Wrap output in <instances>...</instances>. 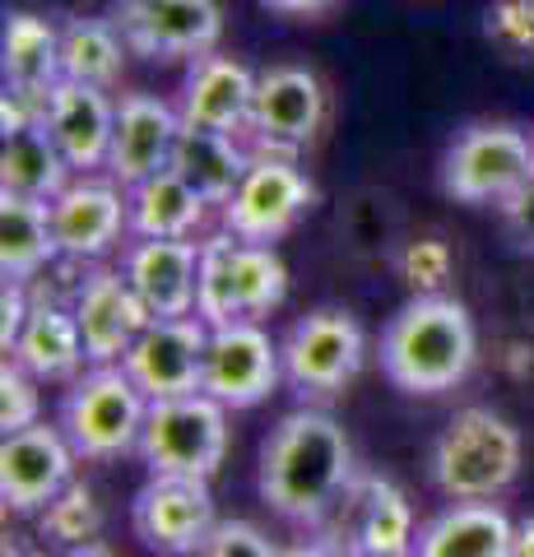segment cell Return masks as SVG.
Listing matches in <instances>:
<instances>
[{"label": "cell", "instance_id": "7", "mask_svg": "<svg viewBox=\"0 0 534 557\" xmlns=\"http://www.w3.org/2000/svg\"><path fill=\"white\" fill-rule=\"evenodd\" d=\"M534 182V135L507 121H474L464 126L442 159V190L456 205H497Z\"/></svg>", "mask_w": 534, "mask_h": 557}, {"label": "cell", "instance_id": "24", "mask_svg": "<svg viewBox=\"0 0 534 557\" xmlns=\"http://www.w3.org/2000/svg\"><path fill=\"white\" fill-rule=\"evenodd\" d=\"M0 75H5V89L42 102L61 79V28L47 14L10 10L0 28Z\"/></svg>", "mask_w": 534, "mask_h": 557}, {"label": "cell", "instance_id": "15", "mask_svg": "<svg viewBox=\"0 0 534 557\" xmlns=\"http://www.w3.org/2000/svg\"><path fill=\"white\" fill-rule=\"evenodd\" d=\"M204 344H210V325L200 317H153L122 368L149 399L196 395L204 386Z\"/></svg>", "mask_w": 534, "mask_h": 557}, {"label": "cell", "instance_id": "6", "mask_svg": "<svg viewBox=\"0 0 534 557\" xmlns=\"http://www.w3.org/2000/svg\"><path fill=\"white\" fill-rule=\"evenodd\" d=\"M149 395L126 376L122 362L89 368L61 395V432L79 460H116L140 446Z\"/></svg>", "mask_w": 534, "mask_h": 557}, {"label": "cell", "instance_id": "31", "mask_svg": "<svg viewBox=\"0 0 534 557\" xmlns=\"http://www.w3.org/2000/svg\"><path fill=\"white\" fill-rule=\"evenodd\" d=\"M38 530L47 544H57L65 553H75L84 544H98V530H102V507L94 497V487L71 483L61 497H51L47 507L38 511Z\"/></svg>", "mask_w": 534, "mask_h": 557}, {"label": "cell", "instance_id": "16", "mask_svg": "<svg viewBox=\"0 0 534 557\" xmlns=\"http://www.w3.org/2000/svg\"><path fill=\"white\" fill-rule=\"evenodd\" d=\"M75 446L61 423H33L24 432H5L0 446V502L14 516L42 511L51 497H61L75 483Z\"/></svg>", "mask_w": 534, "mask_h": 557}, {"label": "cell", "instance_id": "18", "mask_svg": "<svg viewBox=\"0 0 534 557\" xmlns=\"http://www.w3.org/2000/svg\"><path fill=\"white\" fill-rule=\"evenodd\" d=\"M51 228H57L61 260L94 265V260H102L122 242V233H131L126 186L112 177H94V172L89 177H75L51 200Z\"/></svg>", "mask_w": 534, "mask_h": 557}, {"label": "cell", "instance_id": "17", "mask_svg": "<svg viewBox=\"0 0 534 557\" xmlns=\"http://www.w3.org/2000/svg\"><path fill=\"white\" fill-rule=\"evenodd\" d=\"M71 311L79 321L84 335V354H89V368H108V362H122L131 354V344L145 335V325L153 321V311L145 307V298L131 288V278L122 270L94 265L89 274L75 284Z\"/></svg>", "mask_w": 534, "mask_h": 557}, {"label": "cell", "instance_id": "36", "mask_svg": "<svg viewBox=\"0 0 534 557\" xmlns=\"http://www.w3.org/2000/svg\"><path fill=\"white\" fill-rule=\"evenodd\" d=\"M28 311H33L28 284H10V278H5V288H0V348H5V354L14 348V339H20Z\"/></svg>", "mask_w": 534, "mask_h": 557}, {"label": "cell", "instance_id": "3", "mask_svg": "<svg viewBox=\"0 0 534 557\" xmlns=\"http://www.w3.org/2000/svg\"><path fill=\"white\" fill-rule=\"evenodd\" d=\"M521 474V432L484 405L460 409L427 450V479L451 502H493Z\"/></svg>", "mask_w": 534, "mask_h": 557}, {"label": "cell", "instance_id": "19", "mask_svg": "<svg viewBox=\"0 0 534 557\" xmlns=\"http://www.w3.org/2000/svg\"><path fill=\"white\" fill-rule=\"evenodd\" d=\"M42 131L51 135V145L61 149V159L71 163V172L89 177V172L108 168L112 153V131H116V102L108 89L79 79H57L42 98Z\"/></svg>", "mask_w": 534, "mask_h": 557}, {"label": "cell", "instance_id": "32", "mask_svg": "<svg viewBox=\"0 0 534 557\" xmlns=\"http://www.w3.org/2000/svg\"><path fill=\"white\" fill-rule=\"evenodd\" d=\"M484 38L511 61H534V0H497L484 20Z\"/></svg>", "mask_w": 534, "mask_h": 557}, {"label": "cell", "instance_id": "5", "mask_svg": "<svg viewBox=\"0 0 534 557\" xmlns=\"http://www.w3.org/2000/svg\"><path fill=\"white\" fill-rule=\"evenodd\" d=\"M135 456L145 460L149 474L210 483L223 456H228V405H219L204 391L177 399H149V418Z\"/></svg>", "mask_w": 534, "mask_h": 557}, {"label": "cell", "instance_id": "28", "mask_svg": "<svg viewBox=\"0 0 534 557\" xmlns=\"http://www.w3.org/2000/svg\"><path fill=\"white\" fill-rule=\"evenodd\" d=\"M131 47L112 14H79L61 24V79H79L94 89H112L126 70Z\"/></svg>", "mask_w": 534, "mask_h": 557}, {"label": "cell", "instance_id": "8", "mask_svg": "<svg viewBox=\"0 0 534 557\" xmlns=\"http://www.w3.org/2000/svg\"><path fill=\"white\" fill-rule=\"evenodd\" d=\"M280 358H284V381L302 399H331L363 372L368 335L353 311L316 307L302 321H293V330L280 344Z\"/></svg>", "mask_w": 534, "mask_h": 557}, {"label": "cell", "instance_id": "33", "mask_svg": "<svg viewBox=\"0 0 534 557\" xmlns=\"http://www.w3.org/2000/svg\"><path fill=\"white\" fill-rule=\"evenodd\" d=\"M42 381L24 372L14 358H5V368H0V428L5 432H24L33 423H42V395H38Z\"/></svg>", "mask_w": 534, "mask_h": 557}, {"label": "cell", "instance_id": "11", "mask_svg": "<svg viewBox=\"0 0 534 557\" xmlns=\"http://www.w3.org/2000/svg\"><path fill=\"white\" fill-rule=\"evenodd\" d=\"M108 14L145 61H196L223 38L219 0H112Z\"/></svg>", "mask_w": 534, "mask_h": 557}, {"label": "cell", "instance_id": "21", "mask_svg": "<svg viewBox=\"0 0 534 557\" xmlns=\"http://www.w3.org/2000/svg\"><path fill=\"white\" fill-rule=\"evenodd\" d=\"M256 70L247 61L228 57V51H204L186 65L182 79V126H200V131H223V135H243L251 121V102H256Z\"/></svg>", "mask_w": 534, "mask_h": 557}, {"label": "cell", "instance_id": "4", "mask_svg": "<svg viewBox=\"0 0 534 557\" xmlns=\"http://www.w3.org/2000/svg\"><path fill=\"white\" fill-rule=\"evenodd\" d=\"M288 298V270L265 242H243L228 228L200 242L196 317L204 325L265 321Z\"/></svg>", "mask_w": 534, "mask_h": 557}, {"label": "cell", "instance_id": "26", "mask_svg": "<svg viewBox=\"0 0 534 557\" xmlns=\"http://www.w3.org/2000/svg\"><path fill=\"white\" fill-rule=\"evenodd\" d=\"M177 177L204 196L210 205H228L233 190L243 186L247 168H251V149L243 145L237 135H223V131H200V126H182L177 135V149H172V163H167Z\"/></svg>", "mask_w": 534, "mask_h": 557}, {"label": "cell", "instance_id": "39", "mask_svg": "<svg viewBox=\"0 0 534 557\" xmlns=\"http://www.w3.org/2000/svg\"><path fill=\"white\" fill-rule=\"evenodd\" d=\"M280 557H344L335 544H325V539H302V544H293L284 548Z\"/></svg>", "mask_w": 534, "mask_h": 557}, {"label": "cell", "instance_id": "9", "mask_svg": "<svg viewBox=\"0 0 534 557\" xmlns=\"http://www.w3.org/2000/svg\"><path fill=\"white\" fill-rule=\"evenodd\" d=\"M316 534L344 557H413V544H419L409 497L376 474H353L349 493L321 520Z\"/></svg>", "mask_w": 534, "mask_h": 557}, {"label": "cell", "instance_id": "42", "mask_svg": "<svg viewBox=\"0 0 534 557\" xmlns=\"http://www.w3.org/2000/svg\"><path fill=\"white\" fill-rule=\"evenodd\" d=\"M71 557H116L112 548H102V544H84V548H75Z\"/></svg>", "mask_w": 534, "mask_h": 557}, {"label": "cell", "instance_id": "23", "mask_svg": "<svg viewBox=\"0 0 534 557\" xmlns=\"http://www.w3.org/2000/svg\"><path fill=\"white\" fill-rule=\"evenodd\" d=\"M516 520L493 502H451L419 530L413 557H511Z\"/></svg>", "mask_w": 534, "mask_h": 557}, {"label": "cell", "instance_id": "10", "mask_svg": "<svg viewBox=\"0 0 534 557\" xmlns=\"http://www.w3.org/2000/svg\"><path fill=\"white\" fill-rule=\"evenodd\" d=\"M316 205L312 177L298 168V159H274V153H251V168L233 200L219 209L223 228L243 242H265L274 247L284 233L298 228V219Z\"/></svg>", "mask_w": 534, "mask_h": 557}, {"label": "cell", "instance_id": "37", "mask_svg": "<svg viewBox=\"0 0 534 557\" xmlns=\"http://www.w3.org/2000/svg\"><path fill=\"white\" fill-rule=\"evenodd\" d=\"M502 214H507L511 237L521 242V247L534 256V182L521 190V196H511V200L502 205Z\"/></svg>", "mask_w": 534, "mask_h": 557}, {"label": "cell", "instance_id": "41", "mask_svg": "<svg viewBox=\"0 0 534 557\" xmlns=\"http://www.w3.org/2000/svg\"><path fill=\"white\" fill-rule=\"evenodd\" d=\"M5 557H51L47 548H24V544H5Z\"/></svg>", "mask_w": 534, "mask_h": 557}, {"label": "cell", "instance_id": "22", "mask_svg": "<svg viewBox=\"0 0 534 557\" xmlns=\"http://www.w3.org/2000/svg\"><path fill=\"white\" fill-rule=\"evenodd\" d=\"M122 274L153 317H196L200 242L191 237H140L122 251Z\"/></svg>", "mask_w": 534, "mask_h": 557}, {"label": "cell", "instance_id": "40", "mask_svg": "<svg viewBox=\"0 0 534 557\" xmlns=\"http://www.w3.org/2000/svg\"><path fill=\"white\" fill-rule=\"evenodd\" d=\"M511 557H534V516L516 525V553Z\"/></svg>", "mask_w": 534, "mask_h": 557}, {"label": "cell", "instance_id": "1", "mask_svg": "<svg viewBox=\"0 0 534 557\" xmlns=\"http://www.w3.org/2000/svg\"><path fill=\"white\" fill-rule=\"evenodd\" d=\"M353 483V446L349 432L325 409H293L270 428L261 442V487L265 507L288 525L321 530V520L339 507Z\"/></svg>", "mask_w": 534, "mask_h": 557}, {"label": "cell", "instance_id": "34", "mask_svg": "<svg viewBox=\"0 0 534 557\" xmlns=\"http://www.w3.org/2000/svg\"><path fill=\"white\" fill-rule=\"evenodd\" d=\"M284 548L251 520H219L196 557H280Z\"/></svg>", "mask_w": 534, "mask_h": 557}, {"label": "cell", "instance_id": "30", "mask_svg": "<svg viewBox=\"0 0 534 557\" xmlns=\"http://www.w3.org/2000/svg\"><path fill=\"white\" fill-rule=\"evenodd\" d=\"M65 186H71V163L51 145L42 121L5 135V149H0V190L28 196V200H57Z\"/></svg>", "mask_w": 534, "mask_h": 557}, {"label": "cell", "instance_id": "27", "mask_svg": "<svg viewBox=\"0 0 534 557\" xmlns=\"http://www.w3.org/2000/svg\"><path fill=\"white\" fill-rule=\"evenodd\" d=\"M51 260H61L51 200H28L0 190V274L10 284H33Z\"/></svg>", "mask_w": 534, "mask_h": 557}, {"label": "cell", "instance_id": "38", "mask_svg": "<svg viewBox=\"0 0 534 557\" xmlns=\"http://www.w3.org/2000/svg\"><path fill=\"white\" fill-rule=\"evenodd\" d=\"M270 14H280V20H316L335 5V0H261Z\"/></svg>", "mask_w": 534, "mask_h": 557}, {"label": "cell", "instance_id": "25", "mask_svg": "<svg viewBox=\"0 0 534 557\" xmlns=\"http://www.w3.org/2000/svg\"><path fill=\"white\" fill-rule=\"evenodd\" d=\"M5 358H14L38 381H65V386H71V381L84 372V362H89L75 311L61 307V302H33L20 339H14V348Z\"/></svg>", "mask_w": 534, "mask_h": 557}, {"label": "cell", "instance_id": "35", "mask_svg": "<svg viewBox=\"0 0 534 557\" xmlns=\"http://www.w3.org/2000/svg\"><path fill=\"white\" fill-rule=\"evenodd\" d=\"M400 274H405V284H413L419 293H437L446 284V274H451V251H446V242H437V237L409 242L400 251Z\"/></svg>", "mask_w": 534, "mask_h": 557}, {"label": "cell", "instance_id": "29", "mask_svg": "<svg viewBox=\"0 0 534 557\" xmlns=\"http://www.w3.org/2000/svg\"><path fill=\"white\" fill-rule=\"evenodd\" d=\"M126 200H131L135 237H191L204 223V209H210V200L196 196L172 168L153 172L140 186H131Z\"/></svg>", "mask_w": 534, "mask_h": 557}, {"label": "cell", "instance_id": "2", "mask_svg": "<svg viewBox=\"0 0 534 557\" xmlns=\"http://www.w3.org/2000/svg\"><path fill=\"white\" fill-rule=\"evenodd\" d=\"M382 376L405 395H446L470 376L479 335L470 307L446 293H413L382 330Z\"/></svg>", "mask_w": 534, "mask_h": 557}, {"label": "cell", "instance_id": "20", "mask_svg": "<svg viewBox=\"0 0 534 557\" xmlns=\"http://www.w3.org/2000/svg\"><path fill=\"white\" fill-rule=\"evenodd\" d=\"M182 135V112L163 102L159 94H122L116 102V131H112V153H108V177L122 182L126 190L140 186L153 172L172 163Z\"/></svg>", "mask_w": 534, "mask_h": 557}, {"label": "cell", "instance_id": "12", "mask_svg": "<svg viewBox=\"0 0 534 557\" xmlns=\"http://www.w3.org/2000/svg\"><path fill=\"white\" fill-rule=\"evenodd\" d=\"M325 121V89L307 65H270L256 79V102L247 121V149L274 153V159H298L316 139Z\"/></svg>", "mask_w": 534, "mask_h": 557}, {"label": "cell", "instance_id": "14", "mask_svg": "<svg viewBox=\"0 0 534 557\" xmlns=\"http://www.w3.org/2000/svg\"><path fill=\"white\" fill-rule=\"evenodd\" d=\"M135 539L159 557H196L204 539L214 534L219 511L214 493L200 479H163L149 474V483L131 502Z\"/></svg>", "mask_w": 534, "mask_h": 557}, {"label": "cell", "instance_id": "13", "mask_svg": "<svg viewBox=\"0 0 534 557\" xmlns=\"http://www.w3.org/2000/svg\"><path fill=\"white\" fill-rule=\"evenodd\" d=\"M284 376L280 344L270 339L261 321H228L210 325L204 344V395H214L228 409H256L261 399L274 395Z\"/></svg>", "mask_w": 534, "mask_h": 557}]
</instances>
